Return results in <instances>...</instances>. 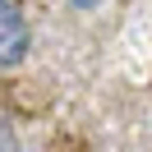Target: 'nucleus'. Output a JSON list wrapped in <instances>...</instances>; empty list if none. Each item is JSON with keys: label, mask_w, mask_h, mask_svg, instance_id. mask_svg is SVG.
<instances>
[{"label": "nucleus", "mask_w": 152, "mask_h": 152, "mask_svg": "<svg viewBox=\"0 0 152 152\" xmlns=\"http://www.w3.org/2000/svg\"><path fill=\"white\" fill-rule=\"evenodd\" d=\"M28 60V19L14 0H0V69Z\"/></svg>", "instance_id": "obj_1"}, {"label": "nucleus", "mask_w": 152, "mask_h": 152, "mask_svg": "<svg viewBox=\"0 0 152 152\" xmlns=\"http://www.w3.org/2000/svg\"><path fill=\"white\" fill-rule=\"evenodd\" d=\"M69 5H74V10H97L102 0H69Z\"/></svg>", "instance_id": "obj_2"}]
</instances>
